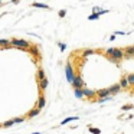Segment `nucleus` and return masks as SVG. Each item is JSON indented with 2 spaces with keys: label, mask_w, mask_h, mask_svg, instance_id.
<instances>
[{
  "label": "nucleus",
  "mask_w": 134,
  "mask_h": 134,
  "mask_svg": "<svg viewBox=\"0 0 134 134\" xmlns=\"http://www.w3.org/2000/svg\"><path fill=\"white\" fill-rule=\"evenodd\" d=\"M105 53H107V56H108L113 62H115V64H117L120 59L124 58V51L120 49V48H108V49L105 51Z\"/></svg>",
  "instance_id": "f257e3e1"
},
{
  "label": "nucleus",
  "mask_w": 134,
  "mask_h": 134,
  "mask_svg": "<svg viewBox=\"0 0 134 134\" xmlns=\"http://www.w3.org/2000/svg\"><path fill=\"white\" fill-rule=\"evenodd\" d=\"M72 85H74V88H75V89H81V88L84 87V81H82V78H81V77H75V78H74Z\"/></svg>",
  "instance_id": "f03ea898"
},
{
  "label": "nucleus",
  "mask_w": 134,
  "mask_h": 134,
  "mask_svg": "<svg viewBox=\"0 0 134 134\" xmlns=\"http://www.w3.org/2000/svg\"><path fill=\"white\" fill-rule=\"evenodd\" d=\"M66 78H68V81L69 82H74V71H72V66H71V64H68L66 65Z\"/></svg>",
  "instance_id": "7ed1b4c3"
},
{
  "label": "nucleus",
  "mask_w": 134,
  "mask_h": 134,
  "mask_svg": "<svg viewBox=\"0 0 134 134\" xmlns=\"http://www.w3.org/2000/svg\"><path fill=\"white\" fill-rule=\"evenodd\" d=\"M97 95H98L100 98H105V97H110V95H111V92H110V88H104V89H100V91L97 92Z\"/></svg>",
  "instance_id": "20e7f679"
},
{
  "label": "nucleus",
  "mask_w": 134,
  "mask_h": 134,
  "mask_svg": "<svg viewBox=\"0 0 134 134\" xmlns=\"http://www.w3.org/2000/svg\"><path fill=\"white\" fill-rule=\"evenodd\" d=\"M121 89H123V88H121V85H120V84H115V85L110 87V92H111V95H114V94H118Z\"/></svg>",
  "instance_id": "39448f33"
},
{
  "label": "nucleus",
  "mask_w": 134,
  "mask_h": 134,
  "mask_svg": "<svg viewBox=\"0 0 134 134\" xmlns=\"http://www.w3.org/2000/svg\"><path fill=\"white\" fill-rule=\"evenodd\" d=\"M124 56H127V58L134 56V46H128V48H126V51H124Z\"/></svg>",
  "instance_id": "423d86ee"
},
{
  "label": "nucleus",
  "mask_w": 134,
  "mask_h": 134,
  "mask_svg": "<svg viewBox=\"0 0 134 134\" xmlns=\"http://www.w3.org/2000/svg\"><path fill=\"white\" fill-rule=\"evenodd\" d=\"M120 85H121V88H123V89H126V88H128V87H130L127 77H123V78H121V82H120Z\"/></svg>",
  "instance_id": "0eeeda50"
},
{
  "label": "nucleus",
  "mask_w": 134,
  "mask_h": 134,
  "mask_svg": "<svg viewBox=\"0 0 134 134\" xmlns=\"http://www.w3.org/2000/svg\"><path fill=\"white\" fill-rule=\"evenodd\" d=\"M82 92H84V95L85 97H88V98H92L94 95H97V92H94V91H91V89H82Z\"/></svg>",
  "instance_id": "6e6552de"
},
{
  "label": "nucleus",
  "mask_w": 134,
  "mask_h": 134,
  "mask_svg": "<svg viewBox=\"0 0 134 134\" xmlns=\"http://www.w3.org/2000/svg\"><path fill=\"white\" fill-rule=\"evenodd\" d=\"M127 79H128V84L131 87H134V74H128L127 75Z\"/></svg>",
  "instance_id": "1a4fd4ad"
},
{
  "label": "nucleus",
  "mask_w": 134,
  "mask_h": 134,
  "mask_svg": "<svg viewBox=\"0 0 134 134\" xmlns=\"http://www.w3.org/2000/svg\"><path fill=\"white\" fill-rule=\"evenodd\" d=\"M75 97H77V98H82V97H84V92H82L81 89H75Z\"/></svg>",
  "instance_id": "9d476101"
},
{
  "label": "nucleus",
  "mask_w": 134,
  "mask_h": 134,
  "mask_svg": "<svg viewBox=\"0 0 134 134\" xmlns=\"http://www.w3.org/2000/svg\"><path fill=\"white\" fill-rule=\"evenodd\" d=\"M133 108H134V105H131V104H127V105H124L121 110H123V111H130V110H133Z\"/></svg>",
  "instance_id": "9b49d317"
},
{
  "label": "nucleus",
  "mask_w": 134,
  "mask_h": 134,
  "mask_svg": "<svg viewBox=\"0 0 134 134\" xmlns=\"http://www.w3.org/2000/svg\"><path fill=\"white\" fill-rule=\"evenodd\" d=\"M46 87H48V81H46V79H40V88L45 89Z\"/></svg>",
  "instance_id": "f8f14e48"
},
{
  "label": "nucleus",
  "mask_w": 134,
  "mask_h": 134,
  "mask_svg": "<svg viewBox=\"0 0 134 134\" xmlns=\"http://www.w3.org/2000/svg\"><path fill=\"white\" fill-rule=\"evenodd\" d=\"M89 131H91L92 134H100L101 133V131H100L98 128H95V127H89Z\"/></svg>",
  "instance_id": "ddd939ff"
},
{
  "label": "nucleus",
  "mask_w": 134,
  "mask_h": 134,
  "mask_svg": "<svg viewBox=\"0 0 134 134\" xmlns=\"http://www.w3.org/2000/svg\"><path fill=\"white\" fill-rule=\"evenodd\" d=\"M72 120H78V117H69V118L64 120V121H62V124H66V123H69V121H72Z\"/></svg>",
  "instance_id": "4468645a"
},
{
  "label": "nucleus",
  "mask_w": 134,
  "mask_h": 134,
  "mask_svg": "<svg viewBox=\"0 0 134 134\" xmlns=\"http://www.w3.org/2000/svg\"><path fill=\"white\" fill-rule=\"evenodd\" d=\"M42 107H45V98L43 97H40V100H39V108H42Z\"/></svg>",
  "instance_id": "2eb2a0df"
},
{
  "label": "nucleus",
  "mask_w": 134,
  "mask_h": 134,
  "mask_svg": "<svg viewBox=\"0 0 134 134\" xmlns=\"http://www.w3.org/2000/svg\"><path fill=\"white\" fill-rule=\"evenodd\" d=\"M92 53H94V51H92V49H87V51H84V55H85V56L92 55Z\"/></svg>",
  "instance_id": "dca6fc26"
},
{
  "label": "nucleus",
  "mask_w": 134,
  "mask_h": 134,
  "mask_svg": "<svg viewBox=\"0 0 134 134\" xmlns=\"http://www.w3.org/2000/svg\"><path fill=\"white\" fill-rule=\"evenodd\" d=\"M38 77H39V79H45V72H43V71L40 69V71H39V75H38Z\"/></svg>",
  "instance_id": "f3484780"
},
{
  "label": "nucleus",
  "mask_w": 134,
  "mask_h": 134,
  "mask_svg": "<svg viewBox=\"0 0 134 134\" xmlns=\"http://www.w3.org/2000/svg\"><path fill=\"white\" fill-rule=\"evenodd\" d=\"M38 113H39V110H33V111L30 113V117H35V115H38Z\"/></svg>",
  "instance_id": "a211bd4d"
}]
</instances>
